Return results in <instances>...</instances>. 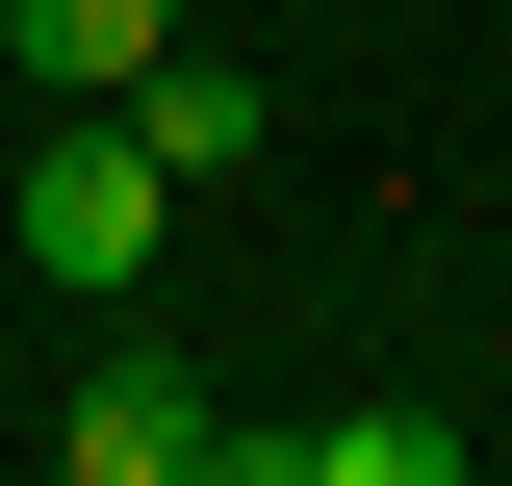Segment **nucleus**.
Returning a JSON list of instances; mask_svg holds the SVG:
<instances>
[{
    "label": "nucleus",
    "instance_id": "obj_1",
    "mask_svg": "<svg viewBox=\"0 0 512 486\" xmlns=\"http://www.w3.org/2000/svg\"><path fill=\"white\" fill-rule=\"evenodd\" d=\"M0 231H26V282H52V307H128V282H154V231H180V180H154V128H128V103H52Z\"/></svg>",
    "mask_w": 512,
    "mask_h": 486
},
{
    "label": "nucleus",
    "instance_id": "obj_2",
    "mask_svg": "<svg viewBox=\"0 0 512 486\" xmlns=\"http://www.w3.org/2000/svg\"><path fill=\"white\" fill-rule=\"evenodd\" d=\"M52 461L77 486H205V461H231V384H205L180 333H103V359L52 384Z\"/></svg>",
    "mask_w": 512,
    "mask_h": 486
},
{
    "label": "nucleus",
    "instance_id": "obj_3",
    "mask_svg": "<svg viewBox=\"0 0 512 486\" xmlns=\"http://www.w3.org/2000/svg\"><path fill=\"white\" fill-rule=\"evenodd\" d=\"M128 128H154V180H180V205H205V180H256V77L205 52V26H180L154 77H128Z\"/></svg>",
    "mask_w": 512,
    "mask_h": 486
},
{
    "label": "nucleus",
    "instance_id": "obj_4",
    "mask_svg": "<svg viewBox=\"0 0 512 486\" xmlns=\"http://www.w3.org/2000/svg\"><path fill=\"white\" fill-rule=\"evenodd\" d=\"M0 52L52 77V103H128V77L180 52V0H0Z\"/></svg>",
    "mask_w": 512,
    "mask_h": 486
}]
</instances>
